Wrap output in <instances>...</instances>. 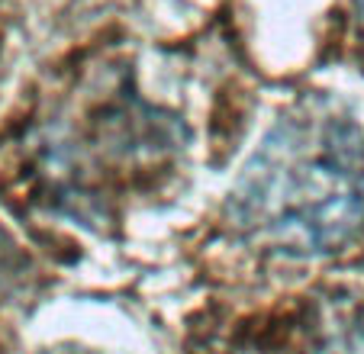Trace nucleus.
Masks as SVG:
<instances>
[{
  "instance_id": "nucleus-1",
  "label": "nucleus",
  "mask_w": 364,
  "mask_h": 354,
  "mask_svg": "<svg viewBox=\"0 0 364 354\" xmlns=\"http://www.w3.org/2000/svg\"><path fill=\"white\" fill-rule=\"evenodd\" d=\"M248 245L287 258L345 248L364 225V132L326 100L284 113L226 203Z\"/></svg>"
},
{
  "instance_id": "nucleus-2",
  "label": "nucleus",
  "mask_w": 364,
  "mask_h": 354,
  "mask_svg": "<svg viewBox=\"0 0 364 354\" xmlns=\"http://www.w3.org/2000/svg\"><path fill=\"white\" fill-rule=\"evenodd\" d=\"M319 354H364V313L351 326H329Z\"/></svg>"
},
{
  "instance_id": "nucleus-3",
  "label": "nucleus",
  "mask_w": 364,
  "mask_h": 354,
  "mask_svg": "<svg viewBox=\"0 0 364 354\" xmlns=\"http://www.w3.org/2000/svg\"><path fill=\"white\" fill-rule=\"evenodd\" d=\"M358 39H361V55H364V0H358Z\"/></svg>"
},
{
  "instance_id": "nucleus-4",
  "label": "nucleus",
  "mask_w": 364,
  "mask_h": 354,
  "mask_svg": "<svg viewBox=\"0 0 364 354\" xmlns=\"http://www.w3.org/2000/svg\"><path fill=\"white\" fill-rule=\"evenodd\" d=\"M39 354H94V351H84V348H48V351Z\"/></svg>"
}]
</instances>
